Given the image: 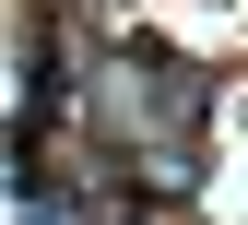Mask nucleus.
<instances>
[{"mask_svg":"<svg viewBox=\"0 0 248 225\" xmlns=\"http://www.w3.org/2000/svg\"><path fill=\"white\" fill-rule=\"evenodd\" d=\"M142 178H154V190H189V178H201V154H189V142H154V154H142Z\"/></svg>","mask_w":248,"mask_h":225,"instance_id":"f257e3e1","label":"nucleus"},{"mask_svg":"<svg viewBox=\"0 0 248 225\" xmlns=\"http://www.w3.org/2000/svg\"><path fill=\"white\" fill-rule=\"evenodd\" d=\"M12 225H71L59 202H36V190H12Z\"/></svg>","mask_w":248,"mask_h":225,"instance_id":"f03ea898","label":"nucleus"}]
</instances>
